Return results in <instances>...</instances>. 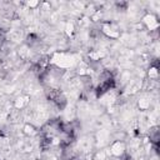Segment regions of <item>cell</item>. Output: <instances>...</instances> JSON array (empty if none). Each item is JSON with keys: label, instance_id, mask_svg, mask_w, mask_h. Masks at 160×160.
<instances>
[{"label": "cell", "instance_id": "cell-1", "mask_svg": "<svg viewBox=\"0 0 160 160\" xmlns=\"http://www.w3.org/2000/svg\"><path fill=\"white\" fill-rule=\"evenodd\" d=\"M48 96H49V99H50L56 106H59L60 109H62V108L66 105V99H65V96H64L59 90L50 89V92L48 94Z\"/></svg>", "mask_w": 160, "mask_h": 160}, {"label": "cell", "instance_id": "cell-2", "mask_svg": "<svg viewBox=\"0 0 160 160\" xmlns=\"http://www.w3.org/2000/svg\"><path fill=\"white\" fill-rule=\"evenodd\" d=\"M150 140L152 142L158 144V140H159V130H158V128H155V129H152L150 131Z\"/></svg>", "mask_w": 160, "mask_h": 160}, {"label": "cell", "instance_id": "cell-3", "mask_svg": "<svg viewBox=\"0 0 160 160\" xmlns=\"http://www.w3.org/2000/svg\"><path fill=\"white\" fill-rule=\"evenodd\" d=\"M4 41H5V31L0 29V46L4 44Z\"/></svg>", "mask_w": 160, "mask_h": 160}, {"label": "cell", "instance_id": "cell-4", "mask_svg": "<svg viewBox=\"0 0 160 160\" xmlns=\"http://www.w3.org/2000/svg\"><path fill=\"white\" fill-rule=\"evenodd\" d=\"M121 160H131V158H130L129 155H124V156L121 158Z\"/></svg>", "mask_w": 160, "mask_h": 160}]
</instances>
